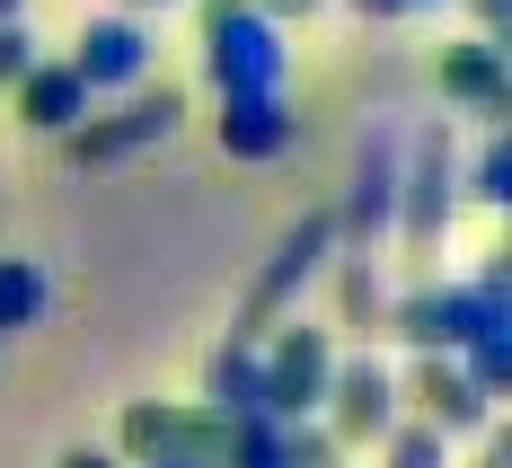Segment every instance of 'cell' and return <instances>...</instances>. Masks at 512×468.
<instances>
[{
    "instance_id": "1",
    "label": "cell",
    "mask_w": 512,
    "mask_h": 468,
    "mask_svg": "<svg viewBox=\"0 0 512 468\" xmlns=\"http://www.w3.org/2000/svg\"><path fill=\"white\" fill-rule=\"evenodd\" d=\"M389 327L407 336L415 354H460V345H477V336H504L512 327V274H504V257H486L468 283H424V292H407V301L389 310Z\"/></svg>"
},
{
    "instance_id": "2",
    "label": "cell",
    "mask_w": 512,
    "mask_h": 468,
    "mask_svg": "<svg viewBox=\"0 0 512 468\" xmlns=\"http://www.w3.org/2000/svg\"><path fill=\"white\" fill-rule=\"evenodd\" d=\"M204 80L221 98H283V27L256 18L248 0H204Z\"/></svg>"
},
{
    "instance_id": "3",
    "label": "cell",
    "mask_w": 512,
    "mask_h": 468,
    "mask_svg": "<svg viewBox=\"0 0 512 468\" xmlns=\"http://www.w3.org/2000/svg\"><path fill=\"white\" fill-rule=\"evenodd\" d=\"M115 451H124V468H221L230 424L186 398H133L115 416Z\"/></svg>"
},
{
    "instance_id": "4",
    "label": "cell",
    "mask_w": 512,
    "mask_h": 468,
    "mask_svg": "<svg viewBox=\"0 0 512 468\" xmlns=\"http://www.w3.org/2000/svg\"><path fill=\"white\" fill-rule=\"evenodd\" d=\"M256 354H265V424H309L327 407V380H336V336H327V327L292 318V327H274Z\"/></svg>"
},
{
    "instance_id": "5",
    "label": "cell",
    "mask_w": 512,
    "mask_h": 468,
    "mask_svg": "<svg viewBox=\"0 0 512 468\" xmlns=\"http://www.w3.org/2000/svg\"><path fill=\"white\" fill-rule=\"evenodd\" d=\"M451 204H460V159H451L442 124H424V133H407V159H398V230H407V248H433L451 230Z\"/></svg>"
},
{
    "instance_id": "6",
    "label": "cell",
    "mask_w": 512,
    "mask_h": 468,
    "mask_svg": "<svg viewBox=\"0 0 512 468\" xmlns=\"http://www.w3.org/2000/svg\"><path fill=\"white\" fill-rule=\"evenodd\" d=\"M177 115H186V98H177V89H133L115 115L71 124V133H62V159H71V168H115V159L168 142V133H177Z\"/></svg>"
},
{
    "instance_id": "7",
    "label": "cell",
    "mask_w": 512,
    "mask_h": 468,
    "mask_svg": "<svg viewBox=\"0 0 512 468\" xmlns=\"http://www.w3.org/2000/svg\"><path fill=\"white\" fill-rule=\"evenodd\" d=\"M318 424L336 433V451H345V442H380V433L398 424V380H389V363H380L371 345H362V354H336V380H327Z\"/></svg>"
},
{
    "instance_id": "8",
    "label": "cell",
    "mask_w": 512,
    "mask_h": 468,
    "mask_svg": "<svg viewBox=\"0 0 512 468\" xmlns=\"http://www.w3.org/2000/svg\"><path fill=\"white\" fill-rule=\"evenodd\" d=\"M71 71L89 98H133L151 80V27L142 18H89L80 45H71Z\"/></svg>"
},
{
    "instance_id": "9",
    "label": "cell",
    "mask_w": 512,
    "mask_h": 468,
    "mask_svg": "<svg viewBox=\"0 0 512 468\" xmlns=\"http://www.w3.org/2000/svg\"><path fill=\"white\" fill-rule=\"evenodd\" d=\"M398 159H407V133H362L354 151V195H345V248L371 257V230H389L398 221Z\"/></svg>"
},
{
    "instance_id": "10",
    "label": "cell",
    "mask_w": 512,
    "mask_h": 468,
    "mask_svg": "<svg viewBox=\"0 0 512 468\" xmlns=\"http://www.w3.org/2000/svg\"><path fill=\"white\" fill-rule=\"evenodd\" d=\"M415 407V424H433L442 442H460V433H486L495 424V407L468 389V371L451 363V354H415V371H407V389H398Z\"/></svg>"
},
{
    "instance_id": "11",
    "label": "cell",
    "mask_w": 512,
    "mask_h": 468,
    "mask_svg": "<svg viewBox=\"0 0 512 468\" xmlns=\"http://www.w3.org/2000/svg\"><path fill=\"white\" fill-rule=\"evenodd\" d=\"M327 248H336V221H327V212H309L301 230L274 248V265H265V283H256V301H248V327H239L248 345H256V327H265V318H274V310H283V301H292V292L309 283V274L327 265Z\"/></svg>"
},
{
    "instance_id": "12",
    "label": "cell",
    "mask_w": 512,
    "mask_h": 468,
    "mask_svg": "<svg viewBox=\"0 0 512 468\" xmlns=\"http://www.w3.org/2000/svg\"><path fill=\"white\" fill-rule=\"evenodd\" d=\"M195 407H212L221 424H256V416H265V354H256L248 336L212 345V363H204V398H195Z\"/></svg>"
},
{
    "instance_id": "13",
    "label": "cell",
    "mask_w": 512,
    "mask_h": 468,
    "mask_svg": "<svg viewBox=\"0 0 512 468\" xmlns=\"http://www.w3.org/2000/svg\"><path fill=\"white\" fill-rule=\"evenodd\" d=\"M442 98L468 106V115H504V106H512V62H504V45H486V36L442 45Z\"/></svg>"
},
{
    "instance_id": "14",
    "label": "cell",
    "mask_w": 512,
    "mask_h": 468,
    "mask_svg": "<svg viewBox=\"0 0 512 468\" xmlns=\"http://www.w3.org/2000/svg\"><path fill=\"white\" fill-rule=\"evenodd\" d=\"M301 133V115L283 98H221V151L230 159H283Z\"/></svg>"
},
{
    "instance_id": "15",
    "label": "cell",
    "mask_w": 512,
    "mask_h": 468,
    "mask_svg": "<svg viewBox=\"0 0 512 468\" xmlns=\"http://www.w3.org/2000/svg\"><path fill=\"white\" fill-rule=\"evenodd\" d=\"M18 115L36 124V133H71V124H89V89H80V71L71 62H36L27 80H18Z\"/></svg>"
},
{
    "instance_id": "16",
    "label": "cell",
    "mask_w": 512,
    "mask_h": 468,
    "mask_svg": "<svg viewBox=\"0 0 512 468\" xmlns=\"http://www.w3.org/2000/svg\"><path fill=\"white\" fill-rule=\"evenodd\" d=\"M53 310V283L36 257H0V336H27Z\"/></svg>"
},
{
    "instance_id": "17",
    "label": "cell",
    "mask_w": 512,
    "mask_h": 468,
    "mask_svg": "<svg viewBox=\"0 0 512 468\" xmlns=\"http://www.w3.org/2000/svg\"><path fill=\"white\" fill-rule=\"evenodd\" d=\"M380 468H451V442H442L433 424L398 416L389 433H380Z\"/></svg>"
},
{
    "instance_id": "18",
    "label": "cell",
    "mask_w": 512,
    "mask_h": 468,
    "mask_svg": "<svg viewBox=\"0 0 512 468\" xmlns=\"http://www.w3.org/2000/svg\"><path fill=\"white\" fill-rule=\"evenodd\" d=\"M221 468H292V451H283V424H230V451H221Z\"/></svg>"
},
{
    "instance_id": "19",
    "label": "cell",
    "mask_w": 512,
    "mask_h": 468,
    "mask_svg": "<svg viewBox=\"0 0 512 468\" xmlns=\"http://www.w3.org/2000/svg\"><path fill=\"white\" fill-rule=\"evenodd\" d=\"M468 195H477V204H512V142L504 133L468 159Z\"/></svg>"
},
{
    "instance_id": "20",
    "label": "cell",
    "mask_w": 512,
    "mask_h": 468,
    "mask_svg": "<svg viewBox=\"0 0 512 468\" xmlns=\"http://www.w3.org/2000/svg\"><path fill=\"white\" fill-rule=\"evenodd\" d=\"M36 62H45V53H36V36H27V18H0V89H18Z\"/></svg>"
},
{
    "instance_id": "21",
    "label": "cell",
    "mask_w": 512,
    "mask_h": 468,
    "mask_svg": "<svg viewBox=\"0 0 512 468\" xmlns=\"http://www.w3.org/2000/svg\"><path fill=\"white\" fill-rule=\"evenodd\" d=\"M283 451H292V468H336V433L309 416V424H283Z\"/></svg>"
},
{
    "instance_id": "22",
    "label": "cell",
    "mask_w": 512,
    "mask_h": 468,
    "mask_svg": "<svg viewBox=\"0 0 512 468\" xmlns=\"http://www.w3.org/2000/svg\"><path fill=\"white\" fill-rule=\"evenodd\" d=\"M468 18H477L486 45H504V36H512V0H468Z\"/></svg>"
},
{
    "instance_id": "23",
    "label": "cell",
    "mask_w": 512,
    "mask_h": 468,
    "mask_svg": "<svg viewBox=\"0 0 512 468\" xmlns=\"http://www.w3.org/2000/svg\"><path fill=\"white\" fill-rule=\"evenodd\" d=\"M53 468H124V460H115V451H89V442H80V451H62Z\"/></svg>"
},
{
    "instance_id": "24",
    "label": "cell",
    "mask_w": 512,
    "mask_h": 468,
    "mask_svg": "<svg viewBox=\"0 0 512 468\" xmlns=\"http://www.w3.org/2000/svg\"><path fill=\"white\" fill-rule=\"evenodd\" d=\"M362 18H407V9H433V0H354Z\"/></svg>"
},
{
    "instance_id": "25",
    "label": "cell",
    "mask_w": 512,
    "mask_h": 468,
    "mask_svg": "<svg viewBox=\"0 0 512 468\" xmlns=\"http://www.w3.org/2000/svg\"><path fill=\"white\" fill-rule=\"evenodd\" d=\"M256 18H309V9H318V0H248Z\"/></svg>"
},
{
    "instance_id": "26",
    "label": "cell",
    "mask_w": 512,
    "mask_h": 468,
    "mask_svg": "<svg viewBox=\"0 0 512 468\" xmlns=\"http://www.w3.org/2000/svg\"><path fill=\"white\" fill-rule=\"evenodd\" d=\"M477 468H512V442H504V433H486V451H477Z\"/></svg>"
},
{
    "instance_id": "27",
    "label": "cell",
    "mask_w": 512,
    "mask_h": 468,
    "mask_svg": "<svg viewBox=\"0 0 512 468\" xmlns=\"http://www.w3.org/2000/svg\"><path fill=\"white\" fill-rule=\"evenodd\" d=\"M0 18H27V0H0Z\"/></svg>"
},
{
    "instance_id": "28",
    "label": "cell",
    "mask_w": 512,
    "mask_h": 468,
    "mask_svg": "<svg viewBox=\"0 0 512 468\" xmlns=\"http://www.w3.org/2000/svg\"><path fill=\"white\" fill-rule=\"evenodd\" d=\"M124 9H168V0H124Z\"/></svg>"
}]
</instances>
